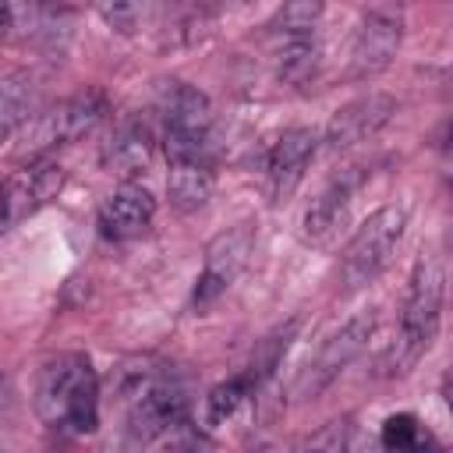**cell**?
Here are the masks:
<instances>
[{"mask_svg": "<svg viewBox=\"0 0 453 453\" xmlns=\"http://www.w3.org/2000/svg\"><path fill=\"white\" fill-rule=\"evenodd\" d=\"M120 400V446H145L170 428L188 421V389L177 379V372L163 361H131L120 372L117 382Z\"/></svg>", "mask_w": 453, "mask_h": 453, "instance_id": "6da1fadb", "label": "cell"}, {"mask_svg": "<svg viewBox=\"0 0 453 453\" xmlns=\"http://www.w3.org/2000/svg\"><path fill=\"white\" fill-rule=\"evenodd\" d=\"M35 414L64 435H88L99 425V375L78 350L53 354L35 375Z\"/></svg>", "mask_w": 453, "mask_h": 453, "instance_id": "7a4b0ae2", "label": "cell"}, {"mask_svg": "<svg viewBox=\"0 0 453 453\" xmlns=\"http://www.w3.org/2000/svg\"><path fill=\"white\" fill-rule=\"evenodd\" d=\"M442 297H446V265L435 251H421L407 280L393 343L382 354V375H403L421 361V354H428L439 333Z\"/></svg>", "mask_w": 453, "mask_h": 453, "instance_id": "3957f363", "label": "cell"}, {"mask_svg": "<svg viewBox=\"0 0 453 453\" xmlns=\"http://www.w3.org/2000/svg\"><path fill=\"white\" fill-rule=\"evenodd\" d=\"M106 110H110V103H106L103 88H81V92L53 103L42 113H32V120L21 127L18 156H28V163H32V159H42L57 145L92 134L99 127V120L106 117Z\"/></svg>", "mask_w": 453, "mask_h": 453, "instance_id": "277c9868", "label": "cell"}, {"mask_svg": "<svg viewBox=\"0 0 453 453\" xmlns=\"http://www.w3.org/2000/svg\"><path fill=\"white\" fill-rule=\"evenodd\" d=\"M407 226V212L400 205H382L379 212H372L357 234L350 237V244L343 248L340 258V283L343 290H361L368 287L396 255L400 237Z\"/></svg>", "mask_w": 453, "mask_h": 453, "instance_id": "5b68a950", "label": "cell"}, {"mask_svg": "<svg viewBox=\"0 0 453 453\" xmlns=\"http://www.w3.org/2000/svg\"><path fill=\"white\" fill-rule=\"evenodd\" d=\"M372 333H375V311H357L340 329H333L319 343V350L297 368V375L290 382V400L304 403V400H315L319 393H326L336 382V375L368 347Z\"/></svg>", "mask_w": 453, "mask_h": 453, "instance_id": "8992f818", "label": "cell"}, {"mask_svg": "<svg viewBox=\"0 0 453 453\" xmlns=\"http://www.w3.org/2000/svg\"><path fill=\"white\" fill-rule=\"evenodd\" d=\"M403 39V14L396 7H372L361 14L350 42V78H372L386 71Z\"/></svg>", "mask_w": 453, "mask_h": 453, "instance_id": "52a82bcc", "label": "cell"}, {"mask_svg": "<svg viewBox=\"0 0 453 453\" xmlns=\"http://www.w3.org/2000/svg\"><path fill=\"white\" fill-rule=\"evenodd\" d=\"M251 244H255V234L248 223H237L223 234L212 237V244L205 248V262H202V273L195 280V308H205L212 304L244 269L248 255H251Z\"/></svg>", "mask_w": 453, "mask_h": 453, "instance_id": "ba28073f", "label": "cell"}, {"mask_svg": "<svg viewBox=\"0 0 453 453\" xmlns=\"http://www.w3.org/2000/svg\"><path fill=\"white\" fill-rule=\"evenodd\" d=\"M393 113H396V99L386 92H368V96L343 103L326 124V149L343 152L357 142H368L379 127H386L393 120Z\"/></svg>", "mask_w": 453, "mask_h": 453, "instance_id": "9c48e42d", "label": "cell"}, {"mask_svg": "<svg viewBox=\"0 0 453 453\" xmlns=\"http://www.w3.org/2000/svg\"><path fill=\"white\" fill-rule=\"evenodd\" d=\"M365 180H368L365 166H343L340 173H333L329 184L311 198V205L304 212V237L315 244H326L340 230V223L347 219L350 202Z\"/></svg>", "mask_w": 453, "mask_h": 453, "instance_id": "30bf717a", "label": "cell"}, {"mask_svg": "<svg viewBox=\"0 0 453 453\" xmlns=\"http://www.w3.org/2000/svg\"><path fill=\"white\" fill-rule=\"evenodd\" d=\"M315 145H319V138L311 127H287L273 142V149L265 156V184H269L273 202H287L294 195V188L301 184V177L315 156Z\"/></svg>", "mask_w": 453, "mask_h": 453, "instance_id": "8fae6325", "label": "cell"}, {"mask_svg": "<svg viewBox=\"0 0 453 453\" xmlns=\"http://www.w3.org/2000/svg\"><path fill=\"white\" fill-rule=\"evenodd\" d=\"M159 113H163V134L191 138V142H212V103L205 92H198L188 81H170L159 92Z\"/></svg>", "mask_w": 453, "mask_h": 453, "instance_id": "7c38bea8", "label": "cell"}, {"mask_svg": "<svg viewBox=\"0 0 453 453\" xmlns=\"http://www.w3.org/2000/svg\"><path fill=\"white\" fill-rule=\"evenodd\" d=\"M152 216H156V198L149 195V188L127 180L117 191H110V198L99 205V234L106 241H131L149 230Z\"/></svg>", "mask_w": 453, "mask_h": 453, "instance_id": "4fadbf2b", "label": "cell"}, {"mask_svg": "<svg viewBox=\"0 0 453 453\" xmlns=\"http://www.w3.org/2000/svg\"><path fill=\"white\" fill-rule=\"evenodd\" d=\"M64 184V170L60 163L50 159H32L25 163L14 177L4 180V198H7V223H18L25 216H32L35 209H42Z\"/></svg>", "mask_w": 453, "mask_h": 453, "instance_id": "5bb4252c", "label": "cell"}, {"mask_svg": "<svg viewBox=\"0 0 453 453\" xmlns=\"http://www.w3.org/2000/svg\"><path fill=\"white\" fill-rule=\"evenodd\" d=\"M149 156H152V131H149V124L142 117H124L113 127V134H110V142L103 149L106 166H113L124 177L138 173L149 163Z\"/></svg>", "mask_w": 453, "mask_h": 453, "instance_id": "9a60e30c", "label": "cell"}, {"mask_svg": "<svg viewBox=\"0 0 453 453\" xmlns=\"http://www.w3.org/2000/svg\"><path fill=\"white\" fill-rule=\"evenodd\" d=\"M216 188V173L212 163H170V177H166V195L170 205L180 212H198Z\"/></svg>", "mask_w": 453, "mask_h": 453, "instance_id": "2e32d148", "label": "cell"}, {"mask_svg": "<svg viewBox=\"0 0 453 453\" xmlns=\"http://www.w3.org/2000/svg\"><path fill=\"white\" fill-rule=\"evenodd\" d=\"M35 113V78L32 71H11L0 78V145L21 131Z\"/></svg>", "mask_w": 453, "mask_h": 453, "instance_id": "e0dca14e", "label": "cell"}, {"mask_svg": "<svg viewBox=\"0 0 453 453\" xmlns=\"http://www.w3.org/2000/svg\"><path fill=\"white\" fill-rule=\"evenodd\" d=\"M276 39V74L280 81H290V85H301L315 74V64H319V42H315V32H304V35H273Z\"/></svg>", "mask_w": 453, "mask_h": 453, "instance_id": "ac0fdd59", "label": "cell"}, {"mask_svg": "<svg viewBox=\"0 0 453 453\" xmlns=\"http://www.w3.org/2000/svg\"><path fill=\"white\" fill-rule=\"evenodd\" d=\"M386 453H439L432 432L414 418V414H393L382 425V442Z\"/></svg>", "mask_w": 453, "mask_h": 453, "instance_id": "d6986e66", "label": "cell"}, {"mask_svg": "<svg viewBox=\"0 0 453 453\" xmlns=\"http://www.w3.org/2000/svg\"><path fill=\"white\" fill-rule=\"evenodd\" d=\"M258 382L248 375V372H241V375H230L226 382H219V386H212L209 389V396H205V425L212 428V425H223L248 396H251V389H255Z\"/></svg>", "mask_w": 453, "mask_h": 453, "instance_id": "ffe728a7", "label": "cell"}, {"mask_svg": "<svg viewBox=\"0 0 453 453\" xmlns=\"http://www.w3.org/2000/svg\"><path fill=\"white\" fill-rule=\"evenodd\" d=\"M319 18H322V4H308V0L283 4L273 14L269 28H273V35H304V32H315L319 28Z\"/></svg>", "mask_w": 453, "mask_h": 453, "instance_id": "44dd1931", "label": "cell"}, {"mask_svg": "<svg viewBox=\"0 0 453 453\" xmlns=\"http://www.w3.org/2000/svg\"><path fill=\"white\" fill-rule=\"evenodd\" d=\"M294 329H297V322H287L283 329L269 333V336L258 343V350L251 354V361H248V368H244V372H248L255 382H262L265 375H273V368H276V365H280V357L287 354V343H290Z\"/></svg>", "mask_w": 453, "mask_h": 453, "instance_id": "7402d4cb", "label": "cell"}, {"mask_svg": "<svg viewBox=\"0 0 453 453\" xmlns=\"http://www.w3.org/2000/svg\"><path fill=\"white\" fill-rule=\"evenodd\" d=\"M340 449H343V425H340V428L329 425V428H322V432L308 442L304 453H340Z\"/></svg>", "mask_w": 453, "mask_h": 453, "instance_id": "603a6c76", "label": "cell"}, {"mask_svg": "<svg viewBox=\"0 0 453 453\" xmlns=\"http://www.w3.org/2000/svg\"><path fill=\"white\" fill-rule=\"evenodd\" d=\"M99 14H103L117 32H131V28H138V14H142V11H138V7H120V4H117V7H99Z\"/></svg>", "mask_w": 453, "mask_h": 453, "instance_id": "cb8c5ba5", "label": "cell"}, {"mask_svg": "<svg viewBox=\"0 0 453 453\" xmlns=\"http://www.w3.org/2000/svg\"><path fill=\"white\" fill-rule=\"evenodd\" d=\"M14 18H18V11H14L11 4H0V39H7V35L18 28V21H14Z\"/></svg>", "mask_w": 453, "mask_h": 453, "instance_id": "d4e9b609", "label": "cell"}, {"mask_svg": "<svg viewBox=\"0 0 453 453\" xmlns=\"http://www.w3.org/2000/svg\"><path fill=\"white\" fill-rule=\"evenodd\" d=\"M11 407V386H7V379L0 375V411H7Z\"/></svg>", "mask_w": 453, "mask_h": 453, "instance_id": "484cf974", "label": "cell"}, {"mask_svg": "<svg viewBox=\"0 0 453 453\" xmlns=\"http://www.w3.org/2000/svg\"><path fill=\"white\" fill-rule=\"evenodd\" d=\"M7 198H4V180H0V230H7Z\"/></svg>", "mask_w": 453, "mask_h": 453, "instance_id": "4316f807", "label": "cell"}, {"mask_svg": "<svg viewBox=\"0 0 453 453\" xmlns=\"http://www.w3.org/2000/svg\"><path fill=\"white\" fill-rule=\"evenodd\" d=\"M372 453H386V449H382V446H379V449H372Z\"/></svg>", "mask_w": 453, "mask_h": 453, "instance_id": "83f0119b", "label": "cell"}]
</instances>
